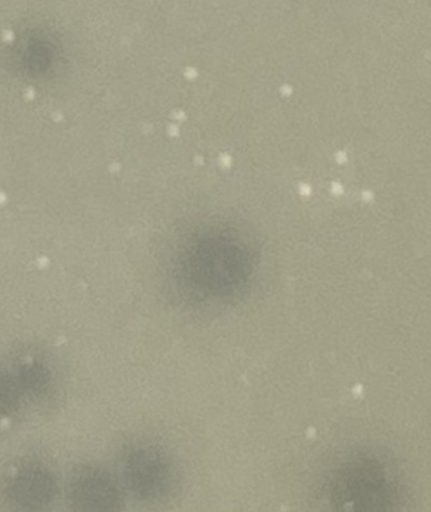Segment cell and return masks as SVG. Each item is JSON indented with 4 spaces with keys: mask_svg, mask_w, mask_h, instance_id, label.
<instances>
[{
    "mask_svg": "<svg viewBox=\"0 0 431 512\" xmlns=\"http://www.w3.org/2000/svg\"><path fill=\"white\" fill-rule=\"evenodd\" d=\"M323 490L332 510L387 512L402 506L396 470L383 456L371 452L346 455L329 470Z\"/></svg>",
    "mask_w": 431,
    "mask_h": 512,
    "instance_id": "cell-1",
    "label": "cell"
},
{
    "mask_svg": "<svg viewBox=\"0 0 431 512\" xmlns=\"http://www.w3.org/2000/svg\"><path fill=\"white\" fill-rule=\"evenodd\" d=\"M125 483L137 496L155 500L170 489L173 470L168 459L154 449H138L128 454L123 465Z\"/></svg>",
    "mask_w": 431,
    "mask_h": 512,
    "instance_id": "cell-2",
    "label": "cell"
},
{
    "mask_svg": "<svg viewBox=\"0 0 431 512\" xmlns=\"http://www.w3.org/2000/svg\"><path fill=\"white\" fill-rule=\"evenodd\" d=\"M73 506L85 511H110L120 506L118 484L103 470L87 467L79 470L69 486Z\"/></svg>",
    "mask_w": 431,
    "mask_h": 512,
    "instance_id": "cell-3",
    "label": "cell"
},
{
    "mask_svg": "<svg viewBox=\"0 0 431 512\" xmlns=\"http://www.w3.org/2000/svg\"><path fill=\"white\" fill-rule=\"evenodd\" d=\"M55 481L44 469L24 468L13 478L10 486L12 501L23 508H43L54 498Z\"/></svg>",
    "mask_w": 431,
    "mask_h": 512,
    "instance_id": "cell-4",
    "label": "cell"
}]
</instances>
